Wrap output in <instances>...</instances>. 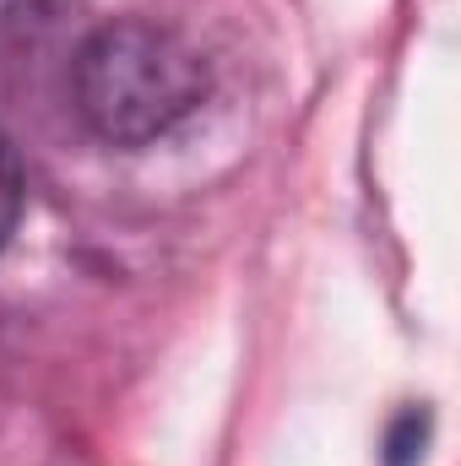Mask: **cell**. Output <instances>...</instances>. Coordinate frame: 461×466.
Here are the masks:
<instances>
[{
    "label": "cell",
    "instance_id": "obj_1",
    "mask_svg": "<svg viewBox=\"0 0 461 466\" xmlns=\"http://www.w3.org/2000/svg\"><path fill=\"white\" fill-rule=\"evenodd\" d=\"M207 98L201 55L152 22H109L77 55V109L109 147H147Z\"/></svg>",
    "mask_w": 461,
    "mask_h": 466
},
{
    "label": "cell",
    "instance_id": "obj_2",
    "mask_svg": "<svg viewBox=\"0 0 461 466\" xmlns=\"http://www.w3.org/2000/svg\"><path fill=\"white\" fill-rule=\"evenodd\" d=\"M16 212H22V168H16V157L0 136V244L16 228Z\"/></svg>",
    "mask_w": 461,
    "mask_h": 466
},
{
    "label": "cell",
    "instance_id": "obj_3",
    "mask_svg": "<svg viewBox=\"0 0 461 466\" xmlns=\"http://www.w3.org/2000/svg\"><path fill=\"white\" fill-rule=\"evenodd\" d=\"M424 440H429V418L424 412H407L402 423H396V434H391V466H413L424 456Z\"/></svg>",
    "mask_w": 461,
    "mask_h": 466
}]
</instances>
